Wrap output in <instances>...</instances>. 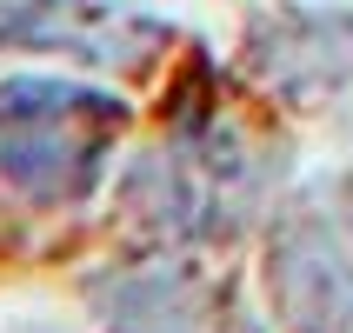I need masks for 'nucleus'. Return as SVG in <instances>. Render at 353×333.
<instances>
[{"label":"nucleus","mask_w":353,"mask_h":333,"mask_svg":"<svg viewBox=\"0 0 353 333\" xmlns=\"http://www.w3.org/2000/svg\"><path fill=\"white\" fill-rule=\"evenodd\" d=\"M127 120L114 94L74 87V80L20 74L0 87V174L34 200H80L94 194L107 140Z\"/></svg>","instance_id":"nucleus-1"},{"label":"nucleus","mask_w":353,"mask_h":333,"mask_svg":"<svg viewBox=\"0 0 353 333\" xmlns=\"http://www.w3.org/2000/svg\"><path fill=\"white\" fill-rule=\"evenodd\" d=\"M353 207V180H347ZM280 320L294 333H353V214H334V194L287 214L267 240Z\"/></svg>","instance_id":"nucleus-2"},{"label":"nucleus","mask_w":353,"mask_h":333,"mask_svg":"<svg viewBox=\"0 0 353 333\" xmlns=\"http://www.w3.org/2000/svg\"><path fill=\"white\" fill-rule=\"evenodd\" d=\"M160 40H167L160 20L94 7V0H34V7H7L0 20V47H54V54L107 60V67H134Z\"/></svg>","instance_id":"nucleus-3"},{"label":"nucleus","mask_w":353,"mask_h":333,"mask_svg":"<svg viewBox=\"0 0 353 333\" xmlns=\"http://www.w3.org/2000/svg\"><path fill=\"white\" fill-rule=\"evenodd\" d=\"M134 314L127 307H114V327L120 333H194V287H187V274H140L134 280Z\"/></svg>","instance_id":"nucleus-4"},{"label":"nucleus","mask_w":353,"mask_h":333,"mask_svg":"<svg viewBox=\"0 0 353 333\" xmlns=\"http://www.w3.org/2000/svg\"><path fill=\"white\" fill-rule=\"evenodd\" d=\"M234 333H260V327H254V320H240V327H234Z\"/></svg>","instance_id":"nucleus-5"}]
</instances>
